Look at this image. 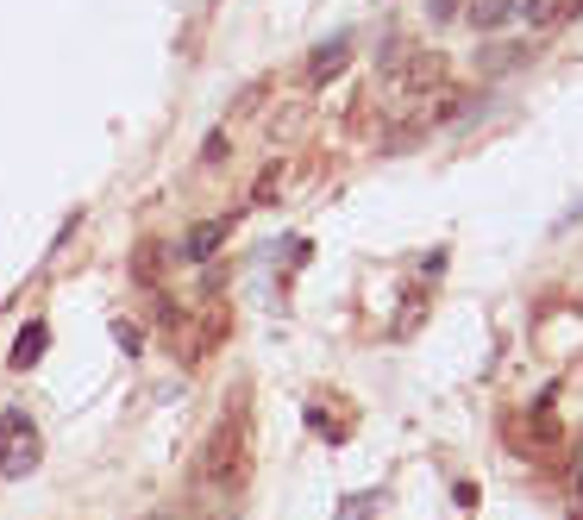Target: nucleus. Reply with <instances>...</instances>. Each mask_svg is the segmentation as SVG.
Returning a JSON list of instances; mask_svg holds the SVG:
<instances>
[{
  "label": "nucleus",
  "instance_id": "obj_1",
  "mask_svg": "<svg viewBox=\"0 0 583 520\" xmlns=\"http://www.w3.org/2000/svg\"><path fill=\"white\" fill-rule=\"evenodd\" d=\"M201 483H245V427L239 414H226L201 445Z\"/></svg>",
  "mask_w": 583,
  "mask_h": 520
},
{
  "label": "nucleus",
  "instance_id": "obj_2",
  "mask_svg": "<svg viewBox=\"0 0 583 520\" xmlns=\"http://www.w3.org/2000/svg\"><path fill=\"white\" fill-rule=\"evenodd\" d=\"M38 458H44V439L32 427V414L7 408V414H0V477H26Z\"/></svg>",
  "mask_w": 583,
  "mask_h": 520
},
{
  "label": "nucleus",
  "instance_id": "obj_3",
  "mask_svg": "<svg viewBox=\"0 0 583 520\" xmlns=\"http://www.w3.org/2000/svg\"><path fill=\"white\" fill-rule=\"evenodd\" d=\"M245 220V207H232V214H220V220H195L189 226V239H182V264H207V251H220L226 245V232Z\"/></svg>",
  "mask_w": 583,
  "mask_h": 520
},
{
  "label": "nucleus",
  "instance_id": "obj_4",
  "mask_svg": "<svg viewBox=\"0 0 583 520\" xmlns=\"http://www.w3.org/2000/svg\"><path fill=\"white\" fill-rule=\"evenodd\" d=\"M464 26L471 32H508V26H521V0H464Z\"/></svg>",
  "mask_w": 583,
  "mask_h": 520
},
{
  "label": "nucleus",
  "instance_id": "obj_5",
  "mask_svg": "<svg viewBox=\"0 0 583 520\" xmlns=\"http://www.w3.org/2000/svg\"><path fill=\"white\" fill-rule=\"evenodd\" d=\"M44 345H51V326H44V320H26V326L13 333V351H7V364H13V370H32V364L44 358Z\"/></svg>",
  "mask_w": 583,
  "mask_h": 520
},
{
  "label": "nucleus",
  "instance_id": "obj_6",
  "mask_svg": "<svg viewBox=\"0 0 583 520\" xmlns=\"http://www.w3.org/2000/svg\"><path fill=\"white\" fill-rule=\"evenodd\" d=\"M345 57H352V38H333V44H320V51H314V63H308V82H333L339 69H345Z\"/></svg>",
  "mask_w": 583,
  "mask_h": 520
},
{
  "label": "nucleus",
  "instance_id": "obj_7",
  "mask_svg": "<svg viewBox=\"0 0 583 520\" xmlns=\"http://www.w3.org/2000/svg\"><path fill=\"white\" fill-rule=\"evenodd\" d=\"M113 339H120V351H126V358H138V351H145V333H138L132 320H113Z\"/></svg>",
  "mask_w": 583,
  "mask_h": 520
},
{
  "label": "nucleus",
  "instance_id": "obj_8",
  "mask_svg": "<svg viewBox=\"0 0 583 520\" xmlns=\"http://www.w3.org/2000/svg\"><path fill=\"white\" fill-rule=\"evenodd\" d=\"M201 157H207V163H220V157H226V132H214V138H207V145H201Z\"/></svg>",
  "mask_w": 583,
  "mask_h": 520
},
{
  "label": "nucleus",
  "instance_id": "obj_9",
  "mask_svg": "<svg viewBox=\"0 0 583 520\" xmlns=\"http://www.w3.org/2000/svg\"><path fill=\"white\" fill-rule=\"evenodd\" d=\"M145 520H189V514H176V508H163V514H145Z\"/></svg>",
  "mask_w": 583,
  "mask_h": 520
},
{
  "label": "nucleus",
  "instance_id": "obj_10",
  "mask_svg": "<svg viewBox=\"0 0 583 520\" xmlns=\"http://www.w3.org/2000/svg\"><path fill=\"white\" fill-rule=\"evenodd\" d=\"M577 502H583V464H577Z\"/></svg>",
  "mask_w": 583,
  "mask_h": 520
}]
</instances>
